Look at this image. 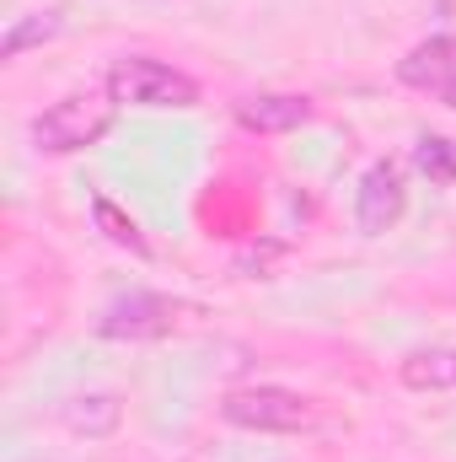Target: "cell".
<instances>
[{
    "instance_id": "10",
    "label": "cell",
    "mask_w": 456,
    "mask_h": 462,
    "mask_svg": "<svg viewBox=\"0 0 456 462\" xmlns=\"http://www.w3.org/2000/svg\"><path fill=\"white\" fill-rule=\"evenodd\" d=\"M92 216H97V231H103V236H108L114 247H129L134 258H145V253H150L145 231L134 226V221H129V216L118 210L114 199H108V194H92Z\"/></svg>"
},
{
    "instance_id": "3",
    "label": "cell",
    "mask_w": 456,
    "mask_h": 462,
    "mask_svg": "<svg viewBox=\"0 0 456 462\" xmlns=\"http://www.w3.org/2000/svg\"><path fill=\"white\" fill-rule=\"evenodd\" d=\"M226 425L236 430H306L312 425V409L306 398L285 393V387H247V393H231L221 403Z\"/></svg>"
},
{
    "instance_id": "13",
    "label": "cell",
    "mask_w": 456,
    "mask_h": 462,
    "mask_svg": "<svg viewBox=\"0 0 456 462\" xmlns=\"http://www.w3.org/2000/svg\"><path fill=\"white\" fill-rule=\"evenodd\" d=\"M446 103H451V108H456V87H451V92H446Z\"/></svg>"
},
{
    "instance_id": "7",
    "label": "cell",
    "mask_w": 456,
    "mask_h": 462,
    "mask_svg": "<svg viewBox=\"0 0 456 462\" xmlns=\"http://www.w3.org/2000/svg\"><path fill=\"white\" fill-rule=\"evenodd\" d=\"M306 118H312V103L296 92H258L236 103V124L252 134H285V129H301Z\"/></svg>"
},
{
    "instance_id": "11",
    "label": "cell",
    "mask_w": 456,
    "mask_h": 462,
    "mask_svg": "<svg viewBox=\"0 0 456 462\" xmlns=\"http://www.w3.org/2000/svg\"><path fill=\"white\" fill-rule=\"evenodd\" d=\"M54 32H59V16H54V11H27V16L11 22V32H5V43H0V60H16V54H27L32 43H49Z\"/></svg>"
},
{
    "instance_id": "12",
    "label": "cell",
    "mask_w": 456,
    "mask_h": 462,
    "mask_svg": "<svg viewBox=\"0 0 456 462\" xmlns=\"http://www.w3.org/2000/svg\"><path fill=\"white\" fill-rule=\"evenodd\" d=\"M414 162L430 172V183H456V145H451V140L424 134V140H419V151H414Z\"/></svg>"
},
{
    "instance_id": "2",
    "label": "cell",
    "mask_w": 456,
    "mask_h": 462,
    "mask_svg": "<svg viewBox=\"0 0 456 462\" xmlns=\"http://www.w3.org/2000/svg\"><path fill=\"white\" fill-rule=\"evenodd\" d=\"M108 97L129 103V108H194L199 103V81L172 70L167 60H145L129 54L108 70Z\"/></svg>"
},
{
    "instance_id": "9",
    "label": "cell",
    "mask_w": 456,
    "mask_h": 462,
    "mask_svg": "<svg viewBox=\"0 0 456 462\" xmlns=\"http://www.w3.org/2000/svg\"><path fill=\"white\" fill-rule=\"evenodd\" d=\"M403 382L414 393H441V387H456V355L451 349H419L403 360Z\"/></svg>"
},
{
    "instance_id": "6",
    "label": "cell",
    "mask_w": 456,
    "mask_h": 462,
    "mask_svg": "<svg viewBox=\"0 0 456 462\" xmlns=\"http://www.w3.org/2000/svg\"><path fill=\"white\" fill-rule=\"evenodd\" d=\"M397 76L419 92H451L456 87V32H441V38H424L419 49H408V60L397 65Z\"/></svg>"
},
{
    "instance_id": "4",
    "label": "cell",
    "mask_w": 456,
    "mask_h": 462,
    "mask_svg": "<svg viewBox=\"0 0 456 462\" xmlns=\"http://www.w3.org/2000/svg\"><path fill=\"white\" fill-rule=\"evenodd\" d=\"M408 210V189H403V172L392 162H376L365 178H360V194H354V221L365 236H381L403 221Z\"/></svg>"
},
{
    "instance_id": "1",
    "label": "cell",
    "mask_w": 456,
    "mask_h": 462,
    "mask_svg": "<svg viewBox=\"0 0 456 462\" xmlns=\"http://www.w3.org/2000/svg\"><path fill=\"white\" fill-rule=\"evenodd\" d=\"M114 124V97H97V92H70L59 97L54 108L32 118V145L49 151V156H70V151H87L108 134Z\"/></svg>"
},
{
    "instance_id": "8",
    "label": "cell",
    "mask_w": 456,
    "mask_h": 462,
    "mask_svg": "<svg viewBox=\"0 0 456 462\" xmlns=\"http://www.w3.org/2000/svg\"><path fill=\"white\" fill-rule=\"evenodd\" d=\"M59 420H65V430H70V436L103 441V436H114V430H118L123 403H118L114 393H76V398L59 409Z\"/></svg>"
},
{
    "instance_id": "5",
    "label": "cell",
    "mask_w": 456,
    "mask_h": 462,
    "mask_svg": "<svg viewBox=\"0 0 456 462\" xmlns=\"http://www.w3.org/2000/svg\"><path fill=\"white\" fill-rule=\"evenodd\" d=\"M172 323H178V312H172L167 296L134 291V296H118L114 307L103 312L97 334L103 339H161V334H172Z\"/></svg>"
}]
</instances>
